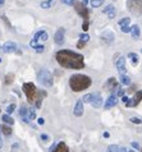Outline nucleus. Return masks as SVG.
I'll return each instance as SVG.
<instances>
[{
  "label": "nucleus",
  "mask_w": 142,
  "mask_h": 152,
  "mask_svg": "<svg viewBox=\"0 0 142 152\" xmlns=\"http://www.w3.org/2000/svg\"><path fill=\"white\" fill-rule=\"evenodd\" d=\"M51 152H69V148H68V146L64 142H60Z\"/></svg>",
  "instance_id": "nucleus-15"
},
{
  "label": "nucleus",
  "mask_w": 142,
  "mask_h": 152,
  "mask_svg": "<svg viewBox=\"0 0 142 152\" xmlns=\"http://www.w3.org/2000/svg\"><path fill=\"white\" fill-rule=\"evenodd\" d=\"M92 101V93H87L82 97V102H86V104H91Z\"/></svg>",
  "instance_id": "nucleus-27"
},
{
  "label": "nucleus",
  "mask_w": 142,
  "mask_h": 152,
  "mask_svg": "<svg viewBox=\"0 0 142 152\" xmlns=\"http://www.w3.org/2000/svg\"><path fill=\"white\" fill-rule=\"evenodd\" d=\"M129 120H131V123H133V124H142V119L137 118V116H132Z\"/></svg>",
  "instance_id": "nucleus-30"
},
{
  "label": "nucleus",
  "mask_w": 142,
  "mask_h": 152,
  "mask_svg": "<svg viewBox=\"0 0 142 152\" xmlns=\"http://www.w3.org/2000/svg\"><path fill=\"white\" fill-rule=\"evenodd\" d=\"M1 50L4 52H7V54H10V52H17L18 47H17V45L14 44V42H12V41H8V42H5L1 46Z\"/></svg>",
  "instance_id": "nucleus-9"
},
{
  "label": "nucleus",
  "mask_w": 142,
  "mask_h": 152,
  "mask_svg": "<svg viewBox=\"0 0 142 152\" xmlns=\"http://www.w3.org/2000/svg\"><path fill=\"white\" fill-rule=\"evenodd\" d=\"M54 1H55V0H46V1H42V3H41V8H42V9H49L53 5V3H54Z\"/></svg>",
  "instance_id": "nucleus-26"
},
{
  "label": "nucleus",
  "mask_w": 142,
  "mask_h": 152,
  "mask_svg": "<svg viewBox=\"0 0 142 152\" xmlns=\"http://www.w3.org/2000/svg\"><path fill=\"white\" fill-rule=\"evenodd\" d=\"M128 58L132 60V64L133 65H137V63H138V55L136 52H129L128 54Z\"/></svg>",
  "instance_id": "nucleus-24"
},
{
  "label": "nucleus",
  "mask_w": 142,
  "mask_h": 152,
  "mask_svg": "<svg viewBox=\"0 0 142 152\" xmlns=\"http://www.w3.org/2000/svg\"><path fill=\"white\" fill-rule=\"evenodd\" d=\"M27 118L28 120H35L36 119V111L33 107H27Z\"/></svg>",
  "instance_id": "nucleus-20"
},
{
  "label": "nucleus",
  "mask_w": 142,
  "mask_h": 152,
  "mask_svg": "<svg viewBox=\"0 0 142 152\" xmlns=\"http://www.w3.org/2000/svg\"><path fill=\"white\" fill-rule=\"evenodd\" d=\"M35 50H36V52H44L45 46H44V45H37V46L35 47Z\"/></svg>",
  "instance_id": "nucleus-35"
},
{
  "label": "nucleus",
  "mask_w": 142,
  "mask_h": 152,
  "mask_svg": "<svg viewBox=\"0 0 142 152\" xmlns=\"http://www.w3.org/2000/svg\"><path fill=\"white\" fill-rule=\"evenodd\" d=\"M129 22H131V18L129 17H126V18H122V19L118 22V25L120 27H124V26H129Z\"/></svg>",
  "instance_id": "nucleus-25"
},
{
  "label": "nucleus",
  "mask_w": 142,
  "mask_h": 152,
  "mask_svg": "<svg viewBox=\"0 0 142 152\" xmlns=\"http://www.w3.org/2000/svg\"><path fill=\"white\" fill-rule=\"evenodd\" d=\"M74 9L76 12L79 14L82 18H83V20H88V17H90V12H88V8L86 7L83 3L81 1H74Z\"/></svg>",
  "instance_id": "nucleus-6"
},
{
  "label": "nucleus",
  "mask_w": 142,
  "mask_h": 152,
  "mask_svg": "<svg viewBox=\"0 0 142 152\" xmlns=\"http://www.w3.org/2000/svg\"><path fill=\"white\" fill-rule=\"evenodd\" d=\"M42 32L44 31H38V32H36V33H35V36H33V40H38V38H40L41 37V35H42Z\"/></svg>",
  "instance_id": "nucleus-37"
},
{
  "label": "nucleus",
  "mask_w": 142,
  "mask_h": 152,
  "mask_svg": "<svg viewBox=\"0 0 142 152\" xmlns=\"http://www.w3.org/2000/svg\"><path fill=\"white\" fill-rule=\"evenodd\" d=\"M117 104H118L117 96H115V95H111V96H109L108 98H106V102H105L104 107H105V109H110V107H113V106L117 105Z\"/></svg>",
  "instance_id": "nucleus-13"
},
{
  "label": "nucleus",
  "mask_w": 142,
  "mask_h": 152,
  "mask_svg": "<svg viewBox=\"0 0 142 152\" xmlns=\"http://www.w3.org/2000/svg\"><path fill=\"white\" fill-rule=\"evenodd\" d=\"M29 45H31V47H36L37 46V41L36 40H32L31 42H29Z\"/></svg>",
  "instance_id": "nucleus-43"
},
{
  "label": "nucleus",
  "mask_w": 142,
  "mask_h": 152,
  "mask_svg": "<svg viewBox=\"0 0 142 152\" xmlns=\"http://www.w3.org/2000/svg\"><path fill=\"white\" fill-rule=\"evenodd\" d=\"M73 114L76 116H81L83 114V102H82V100H78L76 102L74 109H73Z\"/></svg>",
  "instance_id": "nucleus-12"
},
{
  "label": "nucleus",
  "mask_w": 142,
  "mask_h": 152,
  "mask_svg": "<svg viewBox=\"0 0 142 152\" xmlns=\"http://www.w3.org/2000/svg\"><path fill=\"white\" fill-rule=\"evenodd\" d=\"M115 65H117V69H118V72H119L120 74H124V73L127 72V68H126V59H124L123 56H119V59L117 60Z\"/></svg>",
  "instance_id": "nucleus-10"
},
{
  "label": "nucleus",
  "mask_w": 142,
  "mask_h": 152,
  "mask_svg": "<svg viewBox=\"0 0 142 152\" xmlns=\"http://www.w3.org/2000/svg\"><path fill=\"white\" fill-rule=\"evenodd\" d=\"M118 96H120V97H123L124 96V91H123V89H118Z\"/></svg>",
  "instance_id": "nucleus-44"
},
{
  "label": "nucleus",
  "mask_w": 142,
  "mask_h": 152,
  "mask_svg": "<svg viewBox=\"0 0 142 152\" xmlns=\"http://www.w3.org/2000/svg\"><path fill=\"white\" fill-rule=\"evenodd\" d=\"M64 4H68V5H73L74 4V0H61Z\"/></svg>",
  "instance_id": "nucleus-41"
},
{
  "label": "nucleus",
  "mask_w": 142,
  "mask_h": 152,
  "mask_svg": "<svg viewBox=\"0 0 142 152\" xmlns=\"http://www.w3.org/2000/svg\"><path fill=\"white\" fill-rule=\"evenodd\" d=\"M102 40H105L106 42H111L114 40V35L111 32H105V33H102Z\"/></svg>",
  "instance_id": "nucleus-23"
},
{
  "label": "nucleus",
  "mask_w": 142,
  "mask_h": 152,
  "mask_svg": "<svg viewBox=\"0 0 142 152\" xmlns=\"http://www.w3.org/2000/svg\"><path fill=\"white\" fill-rule=\"evenodd\" d=\"M41 139H42V141H49V136H47V134H41V137H40Z\"/></svg>",
  "instance_id": "nucleus-42"
},
{
  "label": "nucleus",
  "mask_w": 142,
  "mask_h": 152,
  "mask_svg": "<svg viewBox=\"0 0 142 152\" xmlns=\"http://www.w3.org/2000/svg\"><path fill=\"white\" fill-rule=\"evenodd\" d=\"M88 26H90L88 20H83V25H82V28H83V31H88Z\"/></svg>",
  "instance_id": "nucleus-36"
},
{
  "label": "nucleus",
  "mask_w": 142,
  "mask_h": 152,
  "mask_svg": "<svg viewBox=\"0 0 142 152\" xmlns=\"http://www.w3.org/2000/svg\"><path fill=\"white\" fill-rule=\"evenodd\" d=\"M37 121H38V124H41V125H42L44 123H45V120H44L42 118H38V120H37Z\"/></svg>",
  "instance_id": "nucleus-47"
},
{
  "label": "nucleus",
  "mask_w": 142,
  "mask_h": 152,
  "mask_svg": "<svg viewBox=\"0 0 142 152\" xmlns=\"http://www.w3.org/2000/svg\"><path fill=\"white\" fill-rule=\"evenodd\" d=\"M85 45H86V42H83V41H78V42H77V47H78V49H83Z\"/></svg>",
  "instance_id": "nucleus-39"
},
{
  "label": "nucleus",
  "mask_w": 142,
  "mask_h": 152,
  "mask_svg": "<svg viewBox=\"0 0 142 152\" xmlns=\"http://www.w3.org/2000/svg\"><path fill=\"white\" fill-rule=\"evenodd\" d=\"M119 82L124 86H129L131 85V78H129L128 76H126V74H122V76L119 77Z\"/></svg>",
  "instance_id": "nucleus-22"
},
{
  "label": "nucleus",
  "mask_w": 142,
  "mask_h": 152,
  "mask_svg": "<svg viewBox=\"0 0 142 152\" xmlns=\"http://www.w3.org/2000/svg\"><path fill=\"white\" fill-rule=\"evenodd\" d=\"M127 152H134V151H132V150H128V151H127Z\"/></svg>",
  "instance_id": "nucleus-52"
},
{
  "label": "nucleus",
  "mask_w": 142,
  "mask_h": 152,
  "mask_svg": "<svg viewBox=\"0 0 142 152\" xmlns=\"http://www.w3.org/2000/svg\"><path fill=\"white\" fill-rule=\"evenodd\" d=\"M91 105L94 107H100L102 105V98H101V95L100 93H92V101H91Z\"/></svg>",
  "instance_id": "nucleus-11"
},
{
  "label": "nucleus",
  "mask_w": 142,
  "mask_h": 152,
  "mask_svg": "<svg viewBox=\"0 0 142 152\" xmlns=\"http://www.w3.org/2000/svg\"><path fill=\"white\" fill-rule=\"evenodd\" d=\"M110 137V134H109V132H105L104 133V138H109Z\"/></svg>",
  "instance_id": "nucleus-49"
},
{
  "label": "nucleus",
  "mask_w": 142,
  "mask_h": 152,
  "mask_svg": "<svg viewBox=\"0 0 142 152\" xmlns=\"http://www.w3.org/2000/svg\"><path fill=\"white\" fill-rule=\"evenodd\" d=\"M37 80L40 85H42L44 87L49 88L53 86V83H54V79H53V74L50 70L47 69H41L40 72L37 73Z\"/></svg>",
  "instance_id": "nucleus-3"
},
{
  "label": "nucleus",
  "mask_w": 142,
  "mask_h": 152,
  "mask_svg": "<svg viewBox=\"0 0 142 152\" xmlns=\"http://www.w3.org/2000/svg\"><path fill=\"white\" fill-rule=\"evenodd\" d=\"M127 8L133 14H141L142 13V0H128L127 1Z\"/></svg>",
  "instance_id": "nucleus-5"
},
{
  "label": "nucleus",
  "mask_w": 142,
  "mask_h": 152,
  "mask_svg": "<svg viewBox=\"0 0 142 152\" xmlns=\"http://www.w3.org/2000/svg\"><path fill=\"white\" fill-rule=\"evenodd\" d=\"M55 59H57L58 64L61 65L63 68L68 69H83L85 68V59L83 55L78 52H74L72 50H60L55 54Z\"/></svg>",
  "instance_id": "nucleus-1"
},
{
  "label": "nucleus",
  "mask_w": 142,
  "mask_h": 152,
  "mask_svg": "<svg viewBox=\"0 0 142 152\" xmlns=\"http://www.w3.org/2000/svg\"><path fill=\"white\" fill-rule=\"evenodd\" d=\"M13 80H14V74L13 73H9V74L5 76V83H7V85H10Z\"/></svg>",
  "instance_id": "nucleus-28"
},
{
  "label": "nucleus",
  "mask_w": 142,
  "mask_h": 152,
  "mask_svg": "<svg viewBox=\"0 0 142 152\" xmlns=\"http://www.w3.org/2000/svg\"><path fill=\"white\" fill-rule=\"evenodd\" d=\"M1 132L4 136H7V137H9L12 133H13V130H12V128H10V125H7V124H4V125H1Z\"/></svg>",
  "instance_id": "nucleus-19"
},
{
  "label": "nucleus",
  "mask_w": 142,
  "mask_h": 152,
  "mask_svg": "<svg viewBox=\"0 0 142 152\" xmlns=\"http://www.w3.org/2000/svg\"><path fill=\"white\" fill-rule=\"evenodd\" d=\"M142 101V91H137L134 93V96H133V98L131 100L129 98V101L126 104V106L127 107H131V106H137L138 104H140Z\"/></svg>",
  "instance_id": "nucleus-8"
},
{
  "label": "nucleus",
  "mask_w": 142,
  "mask_h": 152,
  "mask_svg": "<svg viewBox=\"0 0 142 152\" xmlns=\"http://www.w3.org/2000/svg\"><path fill=\"white\" fill-rule=\"evenodd\" d=\"M0 61H1V59H0Z\"/></svg>",
  "instance_id": "nucleus-54"
},
{
  "label": "nucleus",
  "mask_w": 142,
  "mask_h": 152,
  "mask_svg": "<svg viewBox=\"0 0 142 152\" xmlns=\"http://www.w3.org/2000/svg\"><path fill=\"white\" fill-rule=\"evenodd\" d=\"M122 100H123V102H126V104H127V102L129 101V98L127 97V96H123V97H122Z\"/></svg>",
  "instance_id": "nucleus-46"
},
{
  "label": "nucleus",
  "mask_w": 142,
  "mask_h": 152,
  "mask_svg": "<svg viewBox=\"0 0 142 152\" xmlns=\"http://www.w3.org/2000/svg\"><path fill=\"white\" fill-rule=\"evenodd\" d=\"M64 37H66V29L63 27L58 28V31L55 32V36H54V41L57 45H63L64 44Z\"/></svg>",
  "instance_id": "nucleus-7"
},
{
  "label": "nucleus",
  "mask_w": 142,
  "mask_h": 152,
  "mask_svg": "<svg viewBox=\"0 0 142 152\" xmlns=\"http://www.w3.org/2000/svg\"><path fill=\"white\" fill-rule=\"evenodd\" d=\"M19 114H20V116H22L23 121H25V123H28L29 120H28V118H27V107H26L25 105H22V106H20Z\"/></svg>",
  "instance_id": "nucleus-18"
},
{
  "label": "nucleus",
  "mask_w": 142,
  "mask_h": 152,
  "mask_svg": "<svg viewBox=\"0 0 142 152\" xmlns=\"http://www.w3.org/2000/svg\"><path fill=\"white\" fill-rule=\"evenodd\" d=\"M102 3H104V0H91V5H92L94 8H97V7H101Z\"/></svg>",
  "instance_id": "nucleus-29"
},
{
  "label": "nucleus",
  "mask_w": 142,
  "mask_h": 152,
  "mask_svg": "<svg viewBox=\"0 0 142 152\" xmlns=\"http://www.w3.org/2000/svg\"><path fill=\"white\" fill-rule=\"evenodd\" d=\"M47 37H49V36H47V33H46L45 31H44V32H42V35H41V37H40V40H41V41H46V40H47Z\"/></svg>",
  "instance_id": "nucleus-38"
},
{
  "label": "nucleus",
  "mask_w": 142,
  "mask_h": 152,
  "mask_svg": "<svg viewBox=\"0 0 142 152\" xmlns=\"http://www.w3.org/2000/svg\"><path fill=\"white\" fill-rule=\"evenodd\" d=\"M128 150H127L126 147H122V148H119V152H127Z\"/></svg>",
  "instance_id": "nucleus-48"
},
{
  "label": "nucleus",
  "mask_w": 142,
  "mask_h": 152,
  "mask_svg": "<svg viewBox=\"0 0 142 152\" xmlns=\"http://www.w3.org/2000/svg\"><path fill=\"white\" fill-rule=\"evenodd\" d=\"M131 35H132V37L134 38V40H138L140 38V36H141V31H140V27H138V25H133L131 27Z\"/></svg>",
  "instance_id": "nucleus-14"
},
{
  "label": "nucleus",
  "mask_w": 142,
  "mask_h": 152,
  "mask_svg": "<svg viewBox=\"0 0 142 152\" xmlns=\"http://www.w3.org/2000/svg\"><path fill=\"white\" fill-rule=\"evenodd\" d=\"M14 110H16V105H14V104H10V105L7 107V114H8V115L12 114V112L14 111Z\"/></svg>",
  "instance_id": "nucleus-34"
},
{
  "label": "nucleus",
  "mask_w": 142,
  "mask_h": 152,
  "mask_svg": "<svg viewBox=\"0 0 142 152\" xmlns=\"http://www.w3.org/2000/svg\"><path fill=\"white\" fill-rule=\"evenodd\" d=\"M1 119H3V121H4L7 125H13L14 124V119L12 118L10 115H8V114H4L1 116Z\"/></svg>",
  "instance_id": "nucleus-21"
},
{
  "label": "nucleus",
  "mask_w": 142,
  "mask_h": 152,
  "mask_svg": "<svg viewBox=\"0 0 142 152\" xmlns=\"http://www.w3.org/2000/svg\"><path fill=\"white\" fill-rule=\"evenodd\" d=\"M87 3H88V0H83V4H85V5L87 4Z\"/></svg>",
  "instance_id": "nucleus-51"
},
{
  "label": "nucleus",
  "mask_w": 142,
  "mask_h": 152,
  "mask_svg": "<svg viewBox=\"0 0 142 152\" xmlns=\"http://www.w3.org/2000/svg\"><path fill=\"white\" fill-rule=\"evenodd\" d=\"M4 3H5V0H0V7H1V5L4 4Z\"/></svg>",
  "instance_id": "nucleus-50"
},
{
  "label": "nucleus",
  "mask_w": 142,
  "mask_h": 152,
  "mask_svg": "<svg viewBox=\"0 0 142 152\" xmlns=\"http://www.w3.org/2000/svg\"><path fill=\"white\" fill-rule=\"evenodd\" d=\"M132 147H134V148H140V145H138V143H136V142H132Z\"/></svg>",
  "instance_id": "nucleus-45"
},
{
  "label": "nucleus",
  "mask_w": 142,
  "mask_h": 152,
  "mask_svg": "<svg viewBox=\"0 0 142 152\" xmlns=\"http://www.w3.org/2000/svg\"><path fill=\"white\" fill-rule=\"evenodd\" d=\"M114 7L113 5H109V7H106L105 9H104V13H106V14H110V13H114Z\"/></svg>",
  "instance_id": "nucleus-33"
},
{
  "label": "nucleus",
  "mask_w": 142,
  "mask_h": 152,
  "mask_svg": "<svg viewBox=\"0 0 142 152\" xmlns=\"http://www.w3.org/2000/svg\"><path fill=\"white\" fill-rule=\"evenodd\" d=\"M120 28H122V31L124 32V33H127V32L131 31V27L129 26H124V27H120Z\"/></svg>",
  "instance_id": "nucleus-40"
},
{
  "label": "nucleus",
  "mask_w": 142,
  "mask_h": 152,
  "mask_svg": "<svg viewBox=\"0 0 142 152\" xmlns=\"http://www.w3.org/2000/svg\"><path fill=\"white\" fill-rule=\"evenodd\" d=\"M106 88H109V89H113V88H117L118 87V82L115 80L114 77H111V78H109V80L106 82V86H105Z\"/></svg>",
  "instance_id": "nucleus-17"
},
{
  "label": "nucleus",
  "mask_w": 142,
  "mask_h": 152,
  "mask_svg": "<svg viewBox=\"0 0 142 152\" xmlns=\"http://www.w3.org/2000/svg\"><path fill=\"white\" fill-rule=\"evenodd\" d=\"M0 132H1V128H0Z\"/></svg>",
  "instance_id": "nucleus-53"
},
{
  "label": "nucleus",
  "mask_w": 142,
  "mask_h": 152,
  "mask_svg": "<svg viewBox=\"0 0 142 152\" xmlns=\"http://www.w3.org/2000/svg\"><path fill=\"white\" fill-rule=\"evenodd\" d=\"M108 152H119V147L117 145H111L108 147Z\"/></svg>",
  "instance_id": "nucleus-31"
},
{
  "label": "nucleus",
  "mask_w": 142,
  "mask_h": 152,
  "mask_svg": "<svg viewBox=\"0 0 142 152\" xmlns=\"http://www.w3.org/2000/svg\"><path fill=\"white\" fill-rule=\"evenodd\" d=\"M88 40H90V36H88L87 33H82V35H79V41H83V42H87Z\"/></svg>",
  "instance_id": "nucleus-32"
},
{
  "label": "nucleus",
  "mask_w": 142,
  "mask_h": 152,
  "mask_svg": "<svg viewBox=\"0 0 142 152\" xmlns=\"http://www.w3.org/2000/svg\"><path fill=\"white\" fill-rule=\"evenodd\" d=\"M22 89H23V92H25L26 97H27V101H28V102L33 104L35 100H36L37 93H38L36 86H35L32 82H28V83H25V85L22 86Z\"/></svg>",
  "instance_id": "nucleus-4"
},
{
  "label": "nucleus",
  "mask_w": 142,
  "mask_h": 152,
  "mask_svg": "<svg viewBox=\"0 0 142 152\" xmlns=\"http://www.w3.org/2000/svg\"><path fill=\"white\" fill-rule=\"evenodd\" d=\"M46 96V92L45 91H38V93H37V96H36V100H35V104H36V106H37V109L41 106V102H42V100H44V97Z\"/></svg>",
  "instance_id": "nucleus-16"
},
{
  "label": "nucleus",
  "mask_w": 142,
  "mask_h": 152,
  "mask_svg": "<svg viewBox=\"0 0 142 152\" xmlns=\"http://www.w3.org/2000/svg\"><path fill=\"white\" fill-rule=\"evenodd\" d=\"M92 83V79L85 74H73L69 78V87L74 92H81L87 89Z\"/></svg>",
  "instance_id": "nucleus-2"
}]
</instances>
